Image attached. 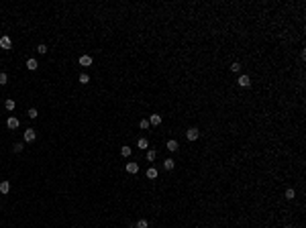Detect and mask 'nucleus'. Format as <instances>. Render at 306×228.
I'll use <instances>...</instances> for the list:
<instances>
[{"label": "nucleus", "instance_id": "nucleus-3", "mask_svg": "<svg viewBox=\"0 0 306 228\" xmlns=\"http://www.w3.org/2000/svg\"><path fill=\"white\" fill-rule=\"evenodd\" d=\"M6 126H8L10 131H15V128H19V126H20V120L16 116H10L8 120H6Z\"/></svg>", "mask_w": 306, "mask_h": 228}, {"label": "nucleus", "instance_id": "nucleus-22", "mask_svg": "<svg viewBox=\"0 0 306 228\" xmlns=\"http://www.w3.org/2000/svg\"><path fill=\"white\" fill-rule=\"evenodd\" d=\"M4 84H8V75L4 71H0V86H4Z\"/></svg>", "mask_w": 306, "mask_h": 228}, {"label": "nucleus", "instance_id": "nucleus-14", "mask_svg": "<svg viewBox=\"0 0 306 228\" xmlns=\"http://www.w3.org/2000/svg\"><path fill=\"white\" fill-rule=\"evenodd\" d=\"M157 159V151H153V149H147V161H155Z\"/></svg>", "mask_w": 306, "mask_h": 228}, {"label": "nucleus", "instance_id": "nucleus-20", "mask_svg": "<svg viewBox=\"0 0 306 228\" xmlns=\"http://www.w3.org/2000/svg\"><path fill=\"white\" fill-rule=\"evenodd\" d=\"M231 71H235V73H239V71H241V63H239V61H235V63H231Z\"/></svg>", "mask_w": 306, "mask_h": 228}, {"label": "nucleus", "instance_id": "nucleus-13", "mask_svg": "<svg viewBox=\"0 0 306 228\" xmlns=\"http://www.w3.org/2000/svg\"><path fill=\"white\" fill-rule=\"evenodd\" d=\"M137 147H139V149H147V147H149V141H147L145 136H141V139L137 141Z\"/></svg>", "mask_w": 306, "mask_h": 228}, {"label": "nucleus", "instance_id": "nucleus-27", "mask_svg": "<svg viewBox=\"0 0 306 228\" xmlns=\"http://www.w3.org/2000/svg\"><path fill=\"white\" fill-rule=\"evenodd\" d=\"M286 228H294V226H292V224H288V226H286Z\"/></svg>", "mask_w": 306, "mask_h": 228}, {"label": "nucleus", "instance_id": "nucleus-7", "mask_svg": "<svg viewBox=\"0 0 306 228\" xmlns=\"http://www.w3.org/2000/svg\"><path fill=\"white\" fill-rule=\"evenodd\" d=\"M125 169H126V173H137L139 171V163H133V161H129L125 165Z\"/></svg>", "mask_w": 306, "mask_h": 228}, {"label": "nucleus", "instance_id": "nucleus-19", "mask_svg": "<svg viewBox=\"0 0 306 228\" xmlns=\"http://www.w3.org/2000/svg\"><path fill=\"white\" fill-rule=\"evenodd\" d=\"M135 228H149V222H147L145 218H141L139 222H137V226H135Z\"/></svg>", "mask_w": 306, "mask_h": 228}, {"label": "nucleus", "instance_id": "nucleus-18", "mask_svg": "<svg viewBox=\"0 0 306 228\" xmlns=\"http://www.w3.org/2000/svg\"><path fill=\"white\" fill-rule=\"evenodd\" d=\"M147 177H149V179H155V177H157V169L149 167V169H147Z\"/></svg>", "mask_w": 306, "mask_h": 228}, {"label": "nucleus", "instance_id": "nucleus-26", "mask_svg": "<svg viewBox=\"0 0 306 228\" xmlns=\"http://www.w3.org/2000/svg\"><path fill=\"white\" fill-rule=\"evenodd\" d=\"M139 126H141L143 131H145V128H149V126H151V124H149V120H147V118H143V120H141V122H139Z\"/></svg>", "mask_w": 306, "mask_h": 228}, {"label": "nucleus", "instance_id": "nucleus-5", "mask_svg": "<svg viewBox=\"0 0 306 228\" xmlns=\"http://www.w3.org/2000/svg\"><path fill=\"white\" fill-rule=\"evenodd\" d=\"M0 47L2 49H6V51H8V49H12V41H10V37H0Z\"/></svg>", "mask_w": 306, "mask_h": 228}, {"label": "nucleus", "instance_id": "nucleus-9", "mask_svg": "<svg viewBox=\"0 0 306 228\" xmlns=\"http://www.w3.org/2000/svg\"><path fill=\"white\" fill-rule=\"evenodd\" d=\"M165 149H167V151H171V153H175V151L180 149V145H178V141H174V139H171V141H167Z\"/></svg>", "mask_w": 306, "mask_h": 228}, {"label": "nucleus", "instance_id": "nucleus-1", "mask_svg": "<svg viewBox=\"0 0 306 228\" xmlns=\"http://www.w3.org/2000/svg\"><path fill=\"white\" fill-rule=\"evenodd\" d=\"M198 136H200V131L196 128V126H192V128H188V131H186V139H188V141H192V143H194L196 139H198Z\"/></svg>", "mask_w": 306, "mask_h": 228}, {"label": "nucleus", "instance_id": "nucleus-23", "mask_svg": "<svg viewBox=\"0 0 306 228\" xmlns=\"http://www.w3.org/2000/svg\"><path fill=\"white\" fill-rule=\"evenodd\" d=\"M37 53H41V55H45V53H47V45H45V43H41V45H39V47H37Z\"/></svg>", "mask_w": 306, "mask_h": 228}, {"label": "nucleus", "instance_id": "nucleus-24", "mask_svg": "<svg viewBox=\"0 0 306 228\" xmlns=\"http://www.w3.org/2000/svg\"><path fill=\"white\" fill-rule=\"evenodd\" d=\"M80 82L82 84H90V75H88V73H80Z\"/></svg>", "mask_w": 306, "mask_h": 228}, {"label": "nucleus", "instance_id": "nucleus-16", "mask_svg": "<svg viewBox=\"0 0 306 228\" xmlns=\"http://www.w3.org/2000/svg\"><path fill=\"white\" fill-rule=\"evenodd\" d=\"M284 196H286V200H294V198H296V191H294L292 187H288V189H286V194H284Z\"/></svg>", "mask_w": 306, "mask_h": 228}, {"label": "nucleus", "instance_id": "nucleus-25", "mask_svg": "<svg viewBox=\"0 0 306 228\" xmlns=\"http://www.w3.org/2000/svg\"><path fill=\"white\" fill-rule=\"evenodd\" d=\"M23 149H24V145H23V143H15V147H12V151H15V153H20Z\"/></svg>", "mask_w": 306, "mask_h": 228}, {"label": "nucleus", "instance_id": "nucleus-2", "mask_svg": "<svg viewBox=\"0 0 306 228\" xmlns=\"http://www.w3.org/2000/svg\"><path fill=\"white\" fill-rule=\"evenodd\" d=\"M237 84H239V86H241V88H249V86H251V78H249L247 73H245V75H239Z\"/></svg>", "mask_w": 306, "mask_h": 228}, {"label": "nucleus", "instance_id": "nucleus-11", "mask_svg": "<svg viewBox=\"0 0 306 228\" xmlns=\"http://www.w3.org/2000/svg\"><path fill=\"white\" fill-rule=\"evenodd\" d=\"M149 124H153V126L161 124V116H159V114H151V116H149Z\"/></svg>", "mask_w": 306, "mask_h": 228}, {"label": "nucleus", "instance_id": "nucleus-15", "mask_svg": "<svg viewBox=\"0 0 306 228\" xmlns=\"http://www.w3.org/2000/svg\"><path fill=\"white\" fill-rule=\"evenodd\" d=\"M4 108H6L8 112H12V110L16 108V102H15V100H6V102H4Z\"/></svg>", "mask_w": 306, "mask_h": 228}, {"label": "nucleus", "instance_id": "nucleus-17", "mask_svg": "<svg viewBox=\"0 0 306 228\" xmlns=\"http://www.w3.org/2000/svg\"><path fill=\"white\" fill-rule=\"evenodd\" d=\"M121 155L122 157H131V147H126V145L121 147Z\"/></svg>", "mask_w": 306, "mask_h": 228}, {"label": "nucleus", "instance_id": "nucleus-4", "mask_svg": "<svg viewBox=\"0 0 306 228\" xmlns=\"http://www.w3.org/2000/svg\"><path fill=\"white\" fill-rule=\"evenodd\" d=\"M35 139H37V132H35L33 128H27V131H24V143H33Z\"/></svg>", "mask_w": 306, "mask_h": 228}, {"label": "nucleus", "instance_id": "nucleus-8", "mask_svg": "<svg viewBox=\"0 0 306 228\" xmlns=\"http://www.w3.org/2000/svg\"><path fill=\"white\" fill-rule=\"evenodd\" d=\"M24 65H27V69H31V71H35V69L39 67L37 59H33V57H29V59H27V63H24Z\"/></svg>", "mask_w": 306, "mask_h": 228}, {"label": "nucleus", "instance_id": "nucleus-21", "mask_svg": "<svg viewBox=\"0 0 306 228\" xmlns=\"http://www.w3.org/2000/svg\"><path fill=\"white\" fill-rule=\"evenodd\" d=\"M27 114H29V118H33V120H35L37 116H39V112H37V108H29V112H27Z\"/></svg>", "mask_w": 306, "mask_h": 228}, {"label": "nucleus", "instance_id": "nucleus-6", "mask_svg": "<svg viewBox=\"0 0 306 228\" xmlns=\"http://www.w3.org/2000/svg\"><path fill=\"white\" fill-rule=\"evenodd\" d=\"M80 65H82V67H90V65H92V57H90V55H80Z\"/></svg>", "mask_w": 306, "mask_h": 228}, {"label": "nucleus", "instance_id": "nucleus-10", "mask_svg": "<svg viewBox=\"0 0 306 228\" xmlns=\"http://www.w3.org/2000/svg\"><path fill=\"white\" fill-rule=\"evenodd\" d=\"M174 167H175V161H174V159H165V161H163V169H165V171H171Z\"/></svg>", "mask_w": 306, "mask_h": 228}, {"label": "nucleus", "instance_id": "nucleus-12", "mask_svg": "<svg viewBox=\"0 0 306 228\" xmlns=\"http://www.w3.org/2000/svg\"><path fill=\"white\" fill-rule=\"evenodd\" d=\"M10 191V183L8 181H0V194H8Z\"/></svg>", "mask_w": 306, "mask_h": 228}]
</instances>
